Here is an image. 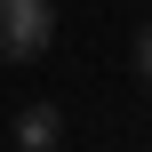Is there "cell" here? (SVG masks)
<instances>
[{"label":"cell","mask_w":152,"mask_h":152,"mask_svg":"<svg viewBox=\"0 0 152 152\" xmlns=\"http://www.w3.org/2000/svg\"><path fill=\"white\" fill-rule=\"evenodd\" d=\"M56 40V0H0V64H40Z\"/></svg>","instance_id":"obj_1"},{"label":"cell","mask_w":152,"mask_h":152,"mask_svg":"<svg viewBox=\"0 0 152 152\" xmlns=\"http://www.w3.org/2000/svg\"><path fill=\"white\" fill-rule=\"evenodd\" d=\"M64 144V112L56 104H24L16 112V152H56Z\"/></svg>","instance_id":"obj_2"},{"label":"cell","mask_w":152,"mask_h":152,"mask_svg":"<svg viewBox=\"0 0 152 152\" xmlns=\"http://www.w3.org/2000/svg\"><path fill=\"white\" fill-rule=\"evenodd\" d=\"M136 72H144V88H152V24L136 32Z\"/></svg>","instance_id":"obj_3"}]
</instances>
